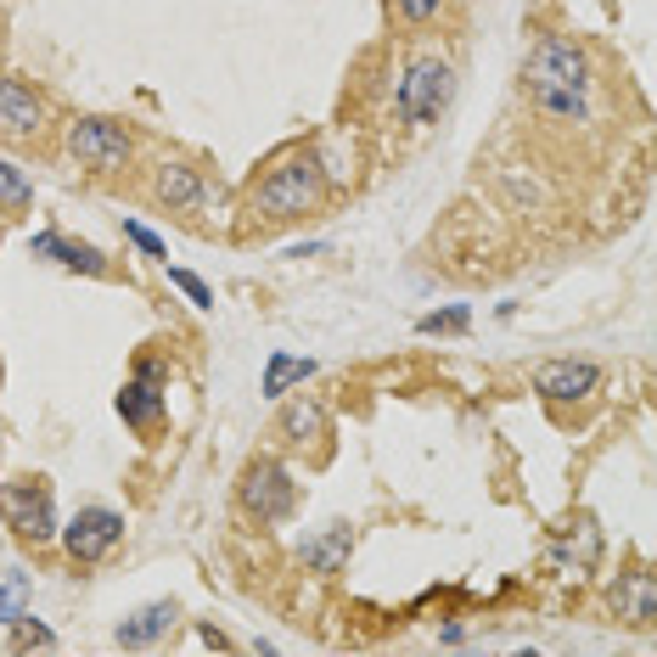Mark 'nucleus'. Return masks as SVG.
<instances>
[{
  "label": "nucleus",
  "mask_w": 657,
  "mask_h": 657,
  "mask_svg": "<svg viewBox=\"0 0 657 657\" xmlns=\"http://www.w3.org/2000/svg\"><path fill=\"white\" fill-rule=\"evenodd\" d=\"M197 197H203L197 169H186V164H164V169H158V203H169V208H192Z\"/></svg>",
  "instance_id": "f3484780"
},
{
  "label": "nucleus",
  "mask_w": 657,
  "mask_h": 657,
  "mask_svg": "<svg viewBox=\"0 0 657 657\" xmlns=\"http://www.w3.org/2000/svg\"><path fill=\"white\" fill-rule=\"evenodd\" d=\"M293 500H298V489H293V478H287L282 461H271V455L247 461V472H242V506L258 522H282L293 511Z\"/></svg>",
  "instance_id": "423d86ee"
},
{
  "label": "nucleus",
  "mask_w": 657,
  "mask_h": 657,
  "mask_svg": "<svg viewBox=\"0 0 657 657\" xmlns=\"http://www.w3.org/2000/svg\"><path fill=\"white\" fill-rule=\"evenodd\" d=\"M12 629H18V646H57V635H51L46 624H35L29 612H23V618H18Z\"/></svg>",
  "instance_id": "4be33fe9"
},
{
  "label": "nucleus",
  "mask_w": 657,
  "mask_h": 657,
  "mask_svg": "<svg viewBox=\"0 0 657 657\" xmlns=\"http://www.w3.org/2000/svg\"><path fill=\"white\" fill-rule=\"evenodd\" d=\"M282 433H287L293 444H321L332 428H326V411H321L315 400H293V405L282 411Z\"/></svg>",
  "instance_id": "2eb2a0df"
},
{
  "label": "nucleus",
  "mask_w": 657,
  "mask_h": 657,
  "mask_svg": "<svg viewBox=\"0 0 657 657\" xmlns=\"http://www.w3.org/2000/svg\"><path fill=\"white\" fill-rule=\"evenodd\" d=\"M29 197H35L29 175L18 164H0V208H29Z\"/></svg>",
  "instance_id": "a211bd4d"
},
{
  "label": "nucleus",
  "mask_w": 657,
  "mask_h": 657,
  "mask_svg": "<svg viewBox=\"0 0 657 657\" xmlns=\"http://www.w3.org/2000/svg\"><path fill=\"white\" fill-rule=\"evenodd\" d=\"M164 365L158 360H141L136 365V376L124 382V393H118V416L136 428V433H147V428H158L164 422Z\"/></svg>",
  "instance_id": "6e6552de"
},
{
  "label": "nucleus",
  "mask_w": 657,
  "mask_h": 657,
  "mask_svg": "<svg viewBox=\"0 0 657 657\" xmlns=\"http://www.w3.org/2000/svg\"><path fill=\"white\" fill-rule=\"evenodd\" d=\"M529 101L551 118H585L590 107V62L573 40H540L529 62Z\"/></svg>",
  "instance_id": "f257e3e1"
},
{
  "label": "nucleus",
  "mask_w": 657,
  "mask_h": 657,
  "mask_svg": "<svg viewBox=\"0 0 657 657\" xmlns=\"http://www.w3.org/2000/svg\"><path fill=\"white\" fill-rule=\"evenodd\" d=\"M393 7H400L411 23H428V18H439V7H444V0H393Z\"/></svg>",
  "instance_id": "b1692460"
},
{
  "label": "nucleus",
  "mask_w": 657,
  "mask_h": 657,
  "mask_svg": "<svg viewBox=\"0 0 657 657\" xmlns=\"http://www.w3.org/2000/svg\"><path fill=\"white\" fill-rule=\"evenodd\" d=\"M29 253H35V258H57L62 271H85V276H101V271H107V258H101L90 242H68V236H57V231H40V236L29 242Z\"/></svg>",
  "instance_id": "9b49d317"
},
{
  "label": "nucleus",
  "mask_w": 657,
  "mask_h": 657,
  "mask_svg": "<svg viewBox=\"0 0 657 657\" xmlns=\"http://www.w3.org/2000/svg\"><path fill=\"white\" fill-rule=\"evenodd\" d=\"M450 90H455L450 62L422 57V62H411V73L400 79V96H393V107H400L405 124H433V118L450 107Z\"/></svg>",
  "instance_id": "7ed1b4c3"
},
{
  "label": "nucleus",
  "mask_w": 657,
  "mask_h": 657,
  "mask_svg": "<svg viewBox=\"0 0 657 657\" xmlns=\"http://www.w3.org/2000/svg\"><path fill=\"white\" fill-rule=\"evenodd\" d=\"M68 153L96 175H118L129 164V129L118 118H79L68 129Z\"/></svg>",
  "instance_id": "39448f33"
},
{
  "label": "nucleus",
  "mask_w": 657,
  "mask_h": 657,
  "mask_svg": "<svg viewBox=\"0 0 657 657\" xmlns=\"http://www.w3.org/2000/svg\"><path fill=\"white\" fill-rule=\"evenodd\" d=\"M349 551H354V529L349 522H332V529L321 535V540H304V568H315V573H337L343 562H349Z\"/></svg>",
  "instance_id": "f8f14e48"
},
{
  "label": "nucleus",
  "mask_w": 657,
  "mask_h": 657,
  "mask_svg": "<svg viewBox=\"0 0 657 657\" xmlns=\"http://www.w3.org/2000/svg\"><path fill=\"white\" fill-rule=\"evenodd\" d=\"M472 326V310L467 304H455V310H439V315H422L416 321V332L422 337H439V332H467Z\"/></svg>",
  "instance_id": "6ab92c4d"
},
{
  "label": "nucleus",
  "mask_w": 657,
  "mask_h": 657,
  "mask_svg": "<svg viewBox=\"0 0 657 657\" xmlns=\"http://www.w3.org/2000/svg\"><path fill=\"white\" fill-rule=\"evenodd\" d=\"M23 618V573H7L0 585V624H18Z\"/></svg>",
  "instance_id": "aec40b11"
},
{
  "label": "nucleus",
  "mask_w": 657,
  "mask_h": 657,
  "mask_svg": "<svg viewBox=\"0 0 657 657\" xmlns=\"http://www.w3.org/2000/svg\"><path fill=\"white\" fill-rule=\"evenodd\" d=\"M118 540H124V517L107 511V506H85L68 529H62V546H68L73 562H101Z\"/></svg>",
  "instance_id": "0eeeda50"
},
{
  "label": "nucleus",
  "mask_w": 657,
  "mask_h": 657,
  "mask_svg": "<svg viewBox=\"0 0 657 657\" xmlns=\"http://www.w3.org/2000/svg\"><path fill=\"white\" fill-rule=\"evenodd\" d=\"M310 376H315V360H298V354H271L258 393H265V400H282V393H287L293 382H310Z\"/></svg>",
  "instance_id": "dca6fc26"
},
{
  "label": "nucleus",
  "mask_w": 657,
  "mask_h": 657,
  "mask_svg": "<svg viewBox=\"0 0 657 657\" xmlns=\"http://www.w3.org/2000/svg\"><path fill=\"white\" fill-rule=\"evenodd\" d=\"M169 282H175V287H180L197 310H214V293H208V282H203V276H192V271H175V265H169Z\"/></svg>",
  "instance_id": "412c9836"
},
{
  "label": "nucleus",
  "mask_w": 657,
  "mask_h": 657,
  "mask_svg": "<svg viewBox=\"0 0 657 657\" xmlns=\"http://www.w3.org/2000/svg\"><path fill=\"white\" fill-rule=\"evenodd\" d=\"M315 203H321V164L310 153H298L282 169H271L265 180H258V192H253V214H265V219H293V214H304Z\"/></svg>",
  "instance_id": "f03ea898"
},
{
  "label": "nucleus",
  "mask_w": 657,
  "mask_h": 657,
  "mask_svg": "<svg viewBox=\"0 0 657 657\" xmlns=\"http://www.w3.org/2000/svg\"><path fill=\"white\" fill-rule=\"evenodd\" d=\"M169 624H175V601H153V607L129 612V618L118 624V646H153Z\"/></svg>",
  "instance_id": "4468645a"
},
{
  "label": "nucleus",
  "mask_w": 657,
  "mask_h": 657,
  "mask_svg": "<svg viewBox=\"0 0 657 657\" xmlns=\"http://www.w3.org/2000/svg\"><path fill=\"white\" fill-rule=\"evenodd\" d=\"M596 382H601V371L590 360H551V365L535 371V393H546V400H557V405L585 400V393H596Z\"/></svg>",
  "instance_id": "1a4fd4ad"
},
{
  "label": "nucleus",
  "mask_w": 657,
  "mask_h": 657,
  "mask_svg": "<svg viewBox=\"0 0 657 657\" xmlns=\"http://www.w3.org/2000/svg\"><path fill=\"white\" fill-rule=\"evenodd\" d=\"M124 236H129V242H136L141 253H153V258H164V253H169V247H164V236H153V231H147V225H136V219H129V225H124Z\"/></svg>",
  "instance_id": "5701e85b"
},
{
  "label": "nucleus",
  "mask_w": 657,
  "mask_h": 657,
  "mask_svg": "<svg viewBox=\"0 0 657 657\" xmlns=\"http://www.w3.org/2000/svg\"><path fill=\"white\" fill-rule=\"evenodd\" d=\"M612 607H618V618H629V624H651V618H657V579H651V573H629V579L612 590Z\"/></svg>",
  "instance_id": "ddd939ff"
},
{
  "label": "nucleus",
  "mask_w": 657,
  "mask_h": 657,
  "mask_svg": "<svg viewBox=\"0 0 657 657\" xmlns=\"http://www.w3.org/2000/svg\"><path fill=\"white\" fill-rule=\"evenodd\" d=\"M0 517L7 529H18L23 540H57V506H51V489L40 478H18V483H0Z\"/></svg>",
  "instance_id": "20e7f679"
},
{
  "label": "nucleus",
  "mask_w": 657,
  "mask_h": 657,
  "mask_svg": "<svg viewBox=\"0 0 657 657\" xmlns=\"http://www.w3.org/2000/svg\"><path fill=\"white\" fill-rule=\"evenodd\" d=\"M35 129H40V96L18 79H0V136L23 141V136H35Z\"/></svg>",
  "instance_id": "9d476101"
}]
</instances>
